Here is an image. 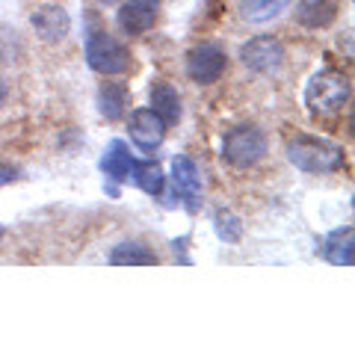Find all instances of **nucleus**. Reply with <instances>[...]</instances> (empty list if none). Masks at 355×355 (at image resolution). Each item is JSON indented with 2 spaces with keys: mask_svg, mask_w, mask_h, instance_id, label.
Listing matches in <instances>:
<instances>
[{
  "mask_svg": "<svg viewBox=\"0 0 355 355\" xmlns=\"http://www.w3.org/2000/svg\"><path fill=\"white\" fill-rule=\"evenodd\" d=\"M287 160L305 175H335L347 166V151L340 142H331L326 137H311V133H299L287 142Z\"/></svg>",
  "mask_w": 355,
  "mask_h": 355,
  "instance_id": "f257e3e1",
  "label": "nucleus"
},
{
  "mask_svg": "<svg viewBox=\"0 0 355 355\" xmlns=\"http://www.w3.org/2000/svg\"><path fill=\"white\" fill-rule=\"evenodd\" d=\"M349 95H352L349 77L343 71L326 69V71H317L308 80V86H305V107L314 116H329V113H338V110L347 107Z\"/></svg>",
  "mask_w": 355,
  "mask_h": 355,
  "instance_id": "f03ea898",
  "label": "nucleus"
},
{
  "mask_svg": "<svg viewBox=\"0 0 355 355\" xmlns=\"http://www.w3.org/2000/svg\"><path fill=\"white\" fill-rule=\"evenodd\" d=\"M266 151H270V142H266V133L254 125H237L225 133L222 139V160L231 163L234 169H252L258 166Z\"/></svg>",
  "mask_w": 355,
  "mask_h": 355,
  "instance_id": "7ed1b4c3",
  "label": "nucleus"
},
{
  "mask_svg": "<svg viewBox=\"0 0 355 355\" xmlns=\"http://www.w3.org/2000/svg\"><path fill=\"white\" fill-rule=\"evenodd\" d=\"M86 62L89 69L104 77L125 74L130 69V51L110 33H92L86 39Z\"/></svg>",
  "mask_w": 355,
  "mask_h": 355,
  "instance_id": "20e7f679",
  "label": "nucleus"
},
{
  "mask_svg": "<svg viewBox=\"0 0 355 355\" xmlns=\"http://www.w3.org/2000/svg\"><path fill=\"white\" fill-rule=\"evenodd\" d=\"M172 193L175 198H181L184 207L196 214L202 207V196H205V181H202V169L190 160L187 154H175L172 157Z\"/></svg>",
  "mask_w": 355,
  "mask_h": 355,
  "instance_id": "39448f33",
  "label": "nucleus"
},
{
  "mask_svg": "<svg viewBox=\"0 0 355 355\" xmlns=\"http://www.w3.org/2000/svg\"><path fill=\"white\" fill-rule=\"evenodd\" d=\"M225 69H228V57L214 42H202L187 53V74H190V80L198 86L216 83L219 77L225 74Z\"/></svg>",
  "mask_w": 355,
  "mask_h": 355,
  "instance_id": "423d86ee",
  "label": "nucleus"
},
{
  "mask_svg": "<svg viewBox=\"0 0 355 355\" xmlns=\"http://www.w3.org/2000/svg\"><path fill=\"white\" fill-rule=\"evenodd\" d=\"M240 62L254 74H272L284 62V44L270 33L254 36L240 48Z\"/></svg>",
  "mask_w": 355,
  "mask_h": 355,
  "instance_id": "0eeeda50",
  "label": "nucleus"
},
{
  "mask_svg": "<svg viewBox=\"0 0 355 355\" xmlns=\"http://www.w3.org/2000/svg\"><path fill=\"white\" fill-rule=\"evenodd\" d=\"M128 130H130V139H133V146H137L139 151H157L163 146V139H166V125H163V119L154 113L151 107H137L130 113L128 119Z\"/></svg>",
  "mask_w": 355,
  "mask_h": 355,
  "instance_id": "6e6552de",
  "label": "nucleus"
},
{
  "mask_svg": "<svg viewBox=\"0 0 355 355\" xmlns=\"http://www.w3.org/2000/svg\"><path fill=\"white\" fill-rule=\"evenodd\" d=\"M157 9L160 0H128L125 6L119 9V27L128 36H142L154 27L157 21Z\"/></svg>",
  "mask_w": 355,
  "mask_h": 355,
  "instance_id": "1a4fd4ad",
  "label": "nucleus"
},
{
  "mask_svg": "<svg viewBox=\"0 0 355 355\" xmlns=\"http://www.w3.org/2000/svg\"><path fill=\"white\" fill-rule=\"evenodd\" d=\"M30 24H33V30H36V36L42 42H62L71 30V18L62 6L51 3V6H39L36 12H33Z\"/></svg>",
  "mask_w": 355,
  "mask_h": 355,
  "instance_id": "9d476101",
  "label": "nucleus"
},
{
  "mask_svg": "<svg viewBox=\"0 0 355 355\" xmlns=\"http://www.w3.org/2000/svg\"><path fill=\"white\" fill-rule=\"evenodd\" d=\"M148 98H151V110L163 119V125H178L184 116V107H181V95H178V89L166 80H151L148 86Z\"/></svg>",
  "mask_w": 355,
  "mask_h": 355,
  "instance_id": "9b49d317",
  "label": "nucleus"
},
{
  "mask_svg": "<svg viewBox=\"0 0 355 355\" xmlns=\"http://www.w3.org/2000/svg\"><path fill=\"white\" fill-rule=\"evenodd\" d=\"M320 254L335 266H352L355 263V234H352V228L343 225V228H335L331 234H326L323 243H320Z\"/></svg>",
  "mask_w": 355,
  "mask_h": 355,
  "instance_id": "f8f14e48",
  "label": "nucleus"
},
{
  "mask_svg": "<svg viewBox=\"0 0 355 355\" xmlns=\"http://www.w3.org/2000/svg\"><path fill=\"white\" fill-rule=\"evenodd\" d=\"M133 154L128 148L125 139H113L110 146L104 148V157H101V172L116 184H125L130 178V169H133Z\"/></svg>",
  "mask_w": 355,
  "mask_h": 355,
  "instance_id": "ddd939ff",
  "label": "nucleus"
},
{
  "mask_svg": "<svg viewBox=\"0 0 355 355\" xmlns=\"http://www.w3.org/2000/svg\"><path fill=\"white\" fill-rule=\"evenodd\" d=\"M107 261L113 266H154L160 258L148 246H142V243H137V240H121V243H116V246L110 249Z\"/></svg>",
  "mask_w": 355,
  "mask_h": 355,
  "instance_id": "4468645a",
  "label": "nucleus"
},
{
  "mask_svg": "<svg viewBox=\"0 0 355 355\" xmlns=\"http://www.w3.org/2000/svg\"><path fill=\"white\" fill-rule=\"evenodd\" d=\"M128 181H133L151 198H160L163 190H166V172L160 169V163H154V160H133V169H130Z\"/></svg>",
  "mask_w": 355,
  "mask_h": 355,
  "instance_id": "2eb2a0df",
  "label": "nucleus"
},
{
  "mask_svg": "<svg viewBox=\"0 0 355 355\" xmlns=\"http://www.w3.org/2000/svg\"><path fill=\"white\" fill-rule=\"evenodd\" d=\"M338 15V3L335 0H302L296 9V21L308 30H320L329 27Z\"/></svg>",
  "mask_w": 355,
  "mask_h": 355,
  "instance_id": "dca6fc26",
  "label": "nucleus"
},
{
  "mask_svg": "<svg viewBox=\"0 0 355 355\" xmlns=\"http://www.w3.org/2000/svg\"><path fill=\"white\" fill-rule=\"evenodd\" d=\"M98 107H101L104 119L119 121L128 110V86L125 83H104L98 89Z\"/></svg>",
  "mask_w": 355,
  "mask_h": 355,
  "instance_id": "f3484780",
  "label": "nucleus"
},
{
  "mask_svg": "<svg viewBox=\"0 0 355 355\" xmlns=\"http://www.w3.org/2000/svg\"><path fill=\"white\" fill-rule=\"evenodd\" d=\"M287 6H291V0H240V18L249 24H263V21L282 15Z\"/></svg>",
  "mask_w": 355,
  "mask_h": 355,
  "instance_id": "a211bd4d",
  "label": "nucleus"
},
{
  "mask_svg": "<svg viewBox=\"0 0 355 355\" xmlns=\"http://www.w3.org/2000/svg\"><path fill=\"white\" fill-rule=\"evenodd\" d=\"M214 228L222 243H240L243 240V219L231 210H216L214 216Z\"/></svg>",
  "mask_w": 355,
  "mask_h": 355,
  "instance_id": "6ab92c4d",
  "label": "nucleus"
},
{
  "mask_svg": "<svg viewBox=\"0 0 355 355\" xmlns=\"http://www.w3.org/2000/svg\"><path fill=\"white\" fill-rule=\"evenodd\" d=\"M12 181H18V169H15L12 163H3V160H0V187L12 184Z\"/></svg>",
  "mask_w": 355,
  "mask_h": 355,
  "instance_id": "aec40b11",
  "label": "nucleus"
},
{
  "mask_svg": "<svg viewBox=\"0 0 355 355\" xmlns=\"http://www.w3.org/2000/svg\"><path fill=\"white\" fill-rule=\"evenodd\" d=\"M187 243H190V237H181V240H172V249H175V258L181 263H190V258H187Z\"/></svg>",
  "mask_w": 355,
  "mask_h": 355,
  "instance_id": "412c9836",
  "label": "nucleus"
},
{
  "mask_svg": "<svg viewBox=\"0 0 355 355\" xmlns=\"http://www.w3.org/2000/svg\"><path fill=\"white\" fill-rule=\"evenodd\" d=\"M6 95H9V89H6V80H3V77H0V107L6 104Z\"/></svg>",
  "mask_w": 355,
  "mask_h": 355,
  "instance_id": "4be33fe9",
  "label": "nucleus"
},
{
  "mask_svg": "<svg viewBox=\"0 0 355 355\" xmlns=\"http://www.w3.org/2000/svg\"><path fill=\"white\" fill-rule=\"evenodd\" d=\"M101 3H116V0H101Z\"/></svg>",
  "mask_w": 355,
  "mask_h": 355,
  "instance_id": "5701e85b",
  "label": "nucleus"
},
{
  "mask_svg": "<svg viewBox=\"0 0 355 355\" xmlns=\"http://www.w3.org/2000/svg\"><path fill=\"white\" fill-rule=\"evenodd\" d=\"M0 237H3V228H0Z\"/></svg>",
  "mask_w": 355,
  "mask_h": 355,
  "instance_id": "b1692460",
  "label": "nucleus"
}]
</instances>
